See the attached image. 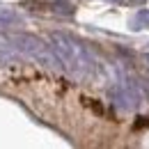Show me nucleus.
Returning a JSON list of instances; mask_svg holds the SVG:
<instances>
[{
	"instance_id": "obj_1",
	"label": "nucleus",
	"mask_w": 149,
	"mask_h": 149,
	"mask_svg": "<svg viewBox=\"0 0 149 149\" xmlns=\"http://www.w3.org/2000/svg\"><path fill=\"white\" fill-rule=\"evenodd\" d=\"M51 41H53V51H55L57 60L69 71H74V74H90L94 69V60L90 57V53L80 44H76L74 39L55 32V35H51Z\"/></svg>"
},
{
	"instance_id": "obj_2",
	"label": "nucleus",
	"mask_w": 149,
	"mask_h": 149,
	"mask_svg": "<svg viewBox=\"0 0 149 149\" xmlns=\"http://www.w3.org/2000/svg\"><path fill=\"white\" fill-rule=\"evenodd\" d=\"M12 41H14V46L19 48L21 53H25V55L35 57L37 62H41L44 67H53V69H57V67H62V62L57 60L55 51H51L41 39L32 37V35H12Z\"/></svg>"
},
{
	"instance_id": "obj_3",
	"label": "nucleus",
	"mask_w": 149,
	"mask_h": 149,
	"mask_svg": "<svg viewBox=\"0 0 149 149\" xmlns=\"http://www.w3.org/2000/svg\"><path fill=\"white\" fill-rule=\"evenodd\" d=\"M21 60V51L14 46L12 37L0 35V62H19Z\"/></svg>"
},
{
	"instance_id": "obj_4",
	"label": "nucleus",
	"mask_w": 149,
	"mask_h": 149,
	"mask_svg": "<svg viewBox=\"0 0 149 149\" xmlns=\"http://www.w3.org/2000/svg\"><path fill=\"white\" fill-rule=\"evenodd\" d=\"M131 23H133V28H138V25H140V28H149V9H140V12L133 16Z\"/></svg>"
},
{
	"instance_id": "obj_5",
	"label": "nucleus",
	"mask_w": 149,
	"mask_h": 149,
	"mask_svg": "<svg viewBox=\"0 0 149 149\" xmlns=\"http://www.w3.org/2000/svg\"><path fill=\"white\" fill-rule=\"evenodd\" d=\"M115 2H122V0H115Z\"/></svg>"
}]
</instances>
